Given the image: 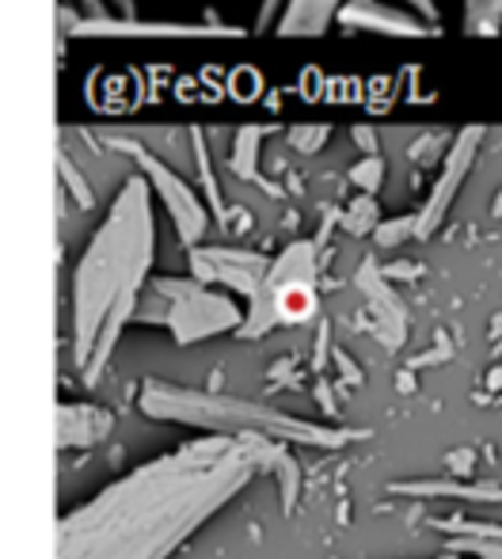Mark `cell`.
Returning <instances> with one entry per match:
<instances>
[{
    "mask_svg": "<svg viewBox=\"0 0 502 559\" xmlns=\"http://www.w3.org/2000/svg\"><path fill=\"white\" fill-rule=\"evenodd\" d=\"M304 305H309V297H304V289H289V294L282 297V309H289V312H301Z\"/></svg>",
    "mask_w": 502,
    "mask_h": 559,
    "instance_id": "10",
    "label": "cell"
},
{
    "mask_svg": "<svg viewBox=\"0 0 502 559\" xmlns=\"http://www.w3.org/2000/svg\"><path fill=\"white\" fill-rule=\"evenodd\" d=\"M442 148H445V141L434 138V133H427V138L419 141V148H415V160H419V164H438V160H442V156H438Z\"/></svg>",
    "mask_w": 502,
    "mask_h": 559,
    "instance_id": "5",
    "label": "cell"
},
{
    "mask_svg": "<svg viewBox=\"0 0 502 559\" xmlns=\"http://www.w3.org/2000/svg\"><path fill=\"white\" fill-rule=\"evenodd\" d=\"M339 23L350 31H376V35H396V38H427L434 23L415 20V15L399 12L381 0H347L339 8Z\"/></svg>",
    "mask_w": 502,
    "mask_h": 559,
    "instance_id": "1",
    "label": "cell"
},
{
    "mask_svg": "<svg viewBox=\"0 0 502 559\" xmlns=\"http://www.w3.org/2000/svg\"><path fill=\"white\" fill-rule=\"evenodd\" d=\"M324 133H327V130H297V133H294V145L312 148V145H320V141H324Z\"/></svg>",
    "mask_w": 502,
    "mask_h": 559,
    "instance_id": "8",
    "label": "cell"
},
{
    "mask_svg": "<svg viewBox=\"0 0 502 559\" xmlns=\"http://www.w3.org/2000/svg\"><path fill=\"white\" fill-rule=\"evenodd\" d=\"M399 4H407V8H411V12H419L422 20L434 23V27H438V8L430 4V0H399Z\"/></svg>",
    "mask_w": 502,
    "mask_h": 559,
    "instance_id": "7",
    "label": "cell"
},
{
    "mask_svg": "<svg viewBox=\"0 0 502 559\" xmlns=\"http://www.w3.org/2000/svg\"><path fill=\"white\" fill-rule=\"evenodd\" d=\"M259 153V133L255 130H240L237 133V145H232V156L229 164L237 171H251V156Z\"/></svg>",
    "mask_w": 502,
    "mask_h": 559,
    "instance_id": "4",
    "label": "cell"
},
{
    "mask_svg": "<svg viewBox=\"0 0 502 559\" xmlns=\"http://www.w3.org/2000/svg\"><path fill=\"white\" fill-rule=\"evenodd\" d=\"M502 31V0H465V35L491 38Z\"/></svg>",
    "mask_w": 502,
    "mask_h": 559,
    "instance_id": "3",
    "label": "cell"
},
{
    "mask_svg": "<svg viewBox=\"0 0 502 559\" xmlns=\"http://www.w3.org/2000/svg\"><path fill=\"white\" fill-rule=\"evenodd\" d=\"M76 4L88 12V20H107V15H111V8H107L104 0H76Z\"/></svg>",
    "mask_w": 502,
    "mask_h": 559,
    "instance_id": "9",
    "label": "cell"
},
{
    "mask_svg": "<svg viewBox=\"0 0 502 559\" xmlns=\"http://www.w3.org/2000/svg\"><path fill=\"white\" fill-rule=\"evenodd\" d=\"M286 12V0H263V12H259L255 27L266 31V27H278V15Z\"/></svg>",
    "mask_w": 502,
    "mask_h": 559,
    "instance_id": "6",
    "label": "cell"
},
{
    "mask_svg": "<svg viewBox=\"0 0 502 559\" xmlns=\"http://www.w3.org/2000/svg\"><path fill=\"white\" fill-rule=\"evenodd\" d=\"M339 20V0H289L278 15V31L294 38L324 35L327 23Z\"/></svg>",
    "mask_w": 502,
    "mask_h": 559,
    "instance_id": "2",
    "label": "cell"
}]
</instances>
